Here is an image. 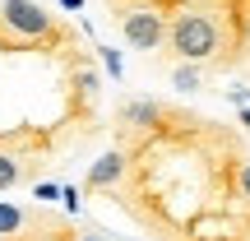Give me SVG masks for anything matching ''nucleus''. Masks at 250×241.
Returning <instances> with one entry per match:
<instances>
[{
	"instance_id": "nucleus-3",
	"label": "nucleus",
	"mask_w": 250,
	"mask_h": 241,
	"mask_svg": "<svg viewBox=\"0 0 250 241\" xmlns=\"http://www.w3.org/2000/svg\"><path fill=\"white\" fill-rule=\"evenodd\" d=\"M0 19H5L14 33H23V37H42V33L56 28V19L46 14L37 0H0Z\"/></svg>"
},
{
	"instance_id": "nucleus-8",
	"label": "nucleus",
	"mask_w": 250,
	"mask_h": 241,
	"mask_svg": "<svg viewBox=\"0 0 250 241\" xmlns=\"http://www.w3.org/2000/svg\"><path fill=\"white\" fill-rule=\"evenodd\" d=\"M23 223H28V214L19 204H9V199H0V237H14V232H23Z\"/></svg>"
},
{
	"instance_id": "nucleus-9",
	"label": "nucleus",
	"mask_w": 250,
	"mask_h": 241,
	"mask_svg": "<svg viewBox=\"0 0 250 241\" xmlns=\"http://www.w3.org/2000/svg\"><path fill=\"white\" fill-rule=\"evenodd\" d=\"M93 51H98V61L107 65V74H111V79H121V74H125V61H121V51H116V46H93Z\"/></svg>"
},
{
	"instance_id": "nucleus-6",
	"label": "nucleus",
	"mask_w": 250,
	"mask_h": 241,
	"mask_svg": "<svg viewBox=\"0 0 250 241\" xmlns=\"http://www.w3.org/2000/svg\"><path fill=\"white\" fill-rule=\"evenodd\" d=\"M204 79H208V70H204V65H195V61H181L176 70H171V88H176V93H199V88H204Z\"/></svg>"
},
{
	"instance_id": "nucleus-12",
	"label": "nucleus",
	"mask_w": 250,
	"mask_h": 241,
	"mask_svg": "<svg viewBox=\"0 0 250 241\" xmlns=\"http://www.w3.org/2000/svg\"><path fill=\"white\" fill-rule=\"evenodd\" d=\"M61 199H65V209H79V190H74V186H65Z\"/></svg>"
},
{
	"instance_id": "nucleus-14",
	"label": "nucleus",
	"mask_w": 250,
	"mask_h": 241,
	"mask_svg": "<svg viewBox=\"0 0 250 241\" xmlns=\"http://www.w3.org/2000/svg\"><path fill=\"white\" fill-rule=\"evenodd\" d=\"M61 5H65V9H83V0H61Z\"/></svg>"
},
{
	"instance_id": "nucleus-7",
	"label": "nucleus",
	"mask_w": 250,
	"mask_h": 241,
	"mask_svg": "<svg viewBox=\"0 0 250 241\" xmlns=\"http://www.w3.org/2000/svg\"><path fill=\"white\" fill-rule=\"evenodd\" d=\"M23 176H28V167H23L9 149H0V190H14Z\"/></svg>"
},
{
	"instance_id": "nucleus-15",
	"label": "nucleus",
	"mask_w": 250,
	"mask_h": 241,
	"mask_svg": "<svg viewBox=\"0 0 250 241\" xmlns=\"http://www.w3.org/2000/svg\"><path fill=\"white\" fill-rule=\"evenodd\" d=\"M74 241H102V237H74Z\"/></svg>"
},
{
	"instance_id": "nucleus-2",
	"label": "nucleus",
	"mask_w": 250,
	"mask_h": 241,
	"mask_svg": "<svg viewBox=\"0 0 250 241\" xmlns=\"http://www.w3.org/2000/svg\"><path fill=\"white\" fill-rule=\"evenodd\" d=\"M121 37L134 46V51H158L167 42V19L148 5H134V9H121Z\"/></svg>"
},
{
	"instance_id": "nucleus-5",
	"label": "nucleus",
	"mask_w": 250,
	"mask_h": 241,
	"mask_svg": "<svg viewBox=\"0 0 250 241\" xmlns=\"http://www.w3.org/2000/svg\"><path fill=\"white\" fill-rule=\"evenodd\" d=\"M162 107H167V102H158V98H130V102H121L116 125L121 130H148V125L162 116Z\"/></svg>"
},
{
	"instance_id": "nucleus-1",
	"label": "nucleus",
	"mask_w": 250,
	"mask_h": 241,
	"mask_svg": "<svg viewBox=\"0 0 250 241\" xmlns=\"http://www.w3.org/2000/svg\"><path fill=\"white\" fill-rule=\"evenodd\" d=\"M162 46H171L176 61H195L213 74L218 56H223V28H218V19L199 14V9H186V14H176L167 23V42Z\"/></svg>"
},
{
	"instance_id": "nucleus-10",
	"label": "nucleus",
	"mask_w": 250,
	"mask_h": 241,
	"mask_svg": "<svg viewBox=\"0 0 250 241\" xmlns=\"http://www.w3.org/2000/svg\"><path fill=\"white\" fill-rule=\"evenodd\" d=\"M236 186H241V195L250 199V158L241 162V172H236Z\"/></svg>"
},
{
	"instance_id": "nucleus-13",
	"label": "nucleus",
	"mask_w": 250,
	"mask_h": 241,
	"mask_svg": "<svg viewBox=\"0 0 250 241\" xmlns=\"http://www.w3.org/2000/svg\"><path fill=\"white\" fill-rule=\"evenodd\" d=\"M241 130H250V107H241Z\"/></svg>"
},
{
	"instance_id": "nucleus-4",
	"label": "nucleus",
	"mask_w": 250,
	"mask_h": 241,
	"mask_svg": "<svg viewBox=\"0 0 250 241\" xmlns=\"http://www.w3.org/2000/svg\"><path fill=\"white\" fill-rule=\"evenodd\" d=\"M125 172H130V153H125V149L102 153V158L88 167V190H111V186H121Z\"/></svg>"
},
{
	"instance_id": "nucleus-11",
	"label": "nucleus",
	"mask_w": 250,
	"mask_h": 241,
	"mask_svg": "<svg viewBox=\"0 0 250 241\" xmlns=\"http://www.w3.org/2000/svg\"><path fill=\"white\" fill-rule=\"evenodd\" d=\"M33 195H37V199H61V186H51V181H42V186H37Z\"/></svg>"
}]
</instances>
